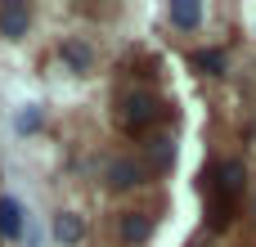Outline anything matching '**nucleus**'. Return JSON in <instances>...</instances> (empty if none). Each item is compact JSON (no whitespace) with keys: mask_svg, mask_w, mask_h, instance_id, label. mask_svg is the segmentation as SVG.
Wrapping results in <instances>:
<instances>
[{"mask_svg":"<svg viewBox=\"0 0 256 247\" xmlns=\"http://www.w3.org/2000/svg\"><path fill=\"white\" fill-rule=\"evenodd\" d=\"M158 122V99H153V90H130L126 99H122V126L126 130H144V126H153Z\"/></svg>","mask_w":256,"mask_h":247,"instance_id":"f257e3e1","label":"nucleus"},{"mask_svg":"<svg viewBox=\"0 0 256 247\" xmlns=\"http://www.w3.org/2000/svg\"><path fill=\"white\" fill-rule=\"evenodd\" d=\"M104 180H108V189L130 194V189H140V184L148 180V166H144L140 158H112V162L104 166Z\"/></svg>","mask_w":256,"mask_h":247,"instance_id":"f03ea898","label":"nucleus"},{"mask_svg":"<svg viewBox=\"0 0 256 247\" xmlns=\"http://www.w3.org/2000/svg\"><path fill=\"white\" fill-rule=\"evenodd\" d=\"M27 27H32V4H27V0H4V4H0V36L22 40Z\"/></svg>","mask_w":256,"mask_h":247,"instance_id":"7ed1b4c3","label":"nucleus"},{"mask_svg":"<svg viewBox=\"0 0 256 247\" xmlns=\"http://www.w3.org/2000/svg\"><path fill=\"white\" fill-rule=\"evenodd\" d=\"M117 234H122V243L140 247L153 238V216H144V212H122L117 216Z\"/></svg>","mask_w":256,"mask_h":247,"instance_id":"20e7f679","label":"nucleus"},{"mask_svg":"<svg viewBox=\"0 0 256 247\" xmlns=\"http://www.w3.org/2000/svg\"><path fill=\"white\" fill-rule=\"evenodd\" d=\"M22 230H27V220H22V202L4 194V198H0V238H4V243H18Z\"/></svg>","mask_w":256,"mask_h":247,"instance_id":"39448f33","label":"nucleus"},{"mask_svg":"<svg viewBox=\"0 0 256 247\" xmlns=\"http://www.w3.org/2000/svg\"><path fill=\"white\" fill-rule=\"evenodd\" d=\"M54 238L63 247H76L86 238V220H81L76 212H58V216H54Z\"/></svg>","mask_w":256,"mask_h":247,"instance_id":"423d86ee","label":"nucleus"},{"mask_svg":"<svg viewBox=\"0 0 256 247\" xmlns=\"http://www.w3.org/2000/svg\"><path fill=\"white\" fill-rule=\"evenodd\" d=\"M58 54H63V63H68L72 72H86V68L94 63V50H90L86 40H72V36H68V40L58 45Z\"/></svg>","mask_w":256,"mask_h":247,"instance_id":"0eeeda50","label":"nucleus"},{"mask_svg":"<svg viewBox=\"0 0 256 247\" xmlns=\"http://www.w3.org/2000/svg\"><path fill=\"white\" fill-rule=\"evenodd\" d=\"M171 22H176L180 32H194V27L202 22V4H198V0H171Z\"/></svg>","mask_w":256,"mask_h":247,"instance_id":"6e6552de","label":"nucleus"},{"mask_svg":"<svg viewBox=\"0 0 256 247\" xmlns=\"http://www.w3.org/2000/svg\"><path fill=\"white\" fill-rule=\"evenodd\" d=\"M243 184H248V166H243V162H225V166H220V189H225V198L243 194Z\"/></svg>","mask_w":256,"mask_h":247,"instance_id":"1a4fd4ad","label":"nucleus"},{"mask_svg":"<svg viewBox=\"0 0 256 247\" xmlns=\"http://www.w3.org/2000/svg\"><path fill=\"white\" fill-rule=\"evenodd\" d=\"M194 68L207 76H225V50H194Z\"/></svg>","mask_w":256,"mask_h":247,"instance_id":"9d476101","label":"nucleus"},{"mask_svg":"<svg viewBox=\"0 0 256 247\" xmlns=\"http://www.w3.org/2000/svg\"><path fill=\"white\" fill-rule=\"evenodd\" d=\"M40 122H45V108H36V104H27V108L18 112V130H22V135H32Z\"/></svg>","mask_w":256,"mask_h":247,"instance_id":"9b49d317","label":"nucleus"}]
</instances>
